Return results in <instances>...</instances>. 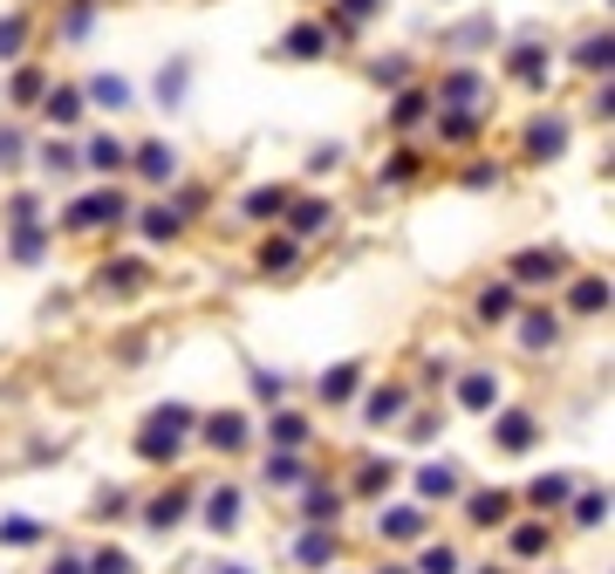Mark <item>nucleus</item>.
Instances as JSON below:
<instances>
[{
    "label": "nucleus",
    "instance_id": "nucleus-1",
    "mask_svg": "<svg viewBox=\"0 0 615 574\" xmlns=\"http://www.w3.org/2000/svg\"><path fill=\"white\" fill-rule=\"evenodd\" d=\"M185 424H192V410H185V404L158 410V417H150V424L137 431V458H178V438H185Z\"/></svg>",
    "mask_w": 615,
    "mask_h": 574
},
{
    "label": "nucleus",
    "instance_id": "nucleus-2",
    "mask_svg": "<svg viewBox=\"0 0 615 574\" xmlns=\"http://www.w3.org/2000/svg\"><path fill=\"white\" fill-rule=\"evenodd\" d=\"M117 213H123V199H117V192H89L83 205H69V226L83 232V226H102V219H117Z\"/></svg>",
    "mask_w": 615,
    "mask_h": 574
},
{
    "label": "nucleus",
    "instance_id": "nucleus-3",
    "mask_svg": "<svg viewBox=\"0 0 615 574\" xmlns=\"http://www.w3.org/2000/svg\"><path fill=\"white\" fill-rule=\"evenodd\" d=\"M205 438H213V445H226V452H240V445H246V417L226 410V417H213V424H205Z\"/></svg>",
    "mask_w": 615,
    "mask_h": 574
},
{
    "label": "nucleus",
    "instance_id": "nucleus-4",
    "mask_svg": "<svg viewBox=\"0 0 615 574\" xmlns=\"http://www.w3.org/2000/svg\"><path fill=\"white\" fill-rule=\"evenodd\" d=\"M560 144H568V130H560L554 117H547V123H533V130H527V151H533V158H554V151H560Z\"/></svg>",
    "mask_w": 615,
    "mask_h": 574
},
{
    "label": "nucleus",
    "instance_id": "nucleus-5",
    "mask_svg": "<svg viewBox=\"0 0 615 574\" xmlns=\"http://www.w3.org/2000/svg\"><path fill=\"white\" fill-rule=\"evenodd\" d=\"M424 534V513L403 506V513H383V540H418Z\"/></svg>",
    "mask_w": 615,
    "mask_h": 574
},
{
    "label": "nucleus",
    "instance_id": "nucleus-6",
    "mask_svg": "<svg viewBox=\"0 0 615 574\" xmlns=\"http://www.w3.org/2000/svg\"><path fill=\"white\" fill-rule=\"evenodd\" d=\"M527 438H533V417H520V410L499 417V445H506V452H527Z\"/></svg>",
    "mask_w": 615,
    "mask_h": 574
},
{
    "label": "nucleus",
    "instance_id": "nucleus-7",
    "mask_svg": "<svg viewBox=\"0 0 615 574\" xmlns=\"http://www.w3.org/2000/svg\"><path fill=\"white\" fill-rule=\"evenodd\" d=\"M205 519H213V527L226 534V527L240 519V492H213V506H205Z\"/></svg>",
    "mask_w": 615,
    "mask_h": 574
},
{
    "label": "nucleus",
    "instance_id": "nucleus-8",
    "mask_svg": "<svg viewBox=\"0 0 615 574\" xmlns=\"http://www.w3.org/2000/svg\"><path fill=\"white\" fill-rule=\"evenodd\" d=\"M506 492H479V500H472V519H479V527H493V519H506Z\"/></svg>",
    "mask_w": 615,
    "mask_h": 574
},
{
    "label": "nucleus",
    "instance_id": "nucleus-9",
    "mask_svg": "<svg viewBox=\"0 0 615 574\" xmlns=\"http://www.w3.org/2000/svg\"><path fill=\"white\" fill-rule=\"evenodd\" d=\"M137 171H144V178H171V151H165V144H144V151H137Z\"/></svg>",
    "mask_w": 615,
    "mask_h": 574
},
{
    "label": "nucleus",
    "instance_id": "nucleus-10",
    "mask_svg": "<svg viewBox=\"0 0 615 574\" xmlns=\"http://www.w3.org/2000/svg\"><path fill=\"white\" fill-rule=\"evenodd\" d=\"M466 404H472V410H493V404H499V383H493V376H466Z\"/></svg>",
    "mask_w": 615,
    "mask_h": 574
},
{
    "label": "nucleus",
    "instance_id": "nucleus-11",
    "mask_svg": "<svg viewBox=\"0 0 615 574\" xmlns=\"http://www.w3.org/2000/svg\"><path fill=\"white\" fill-rule=\"evenodd\" d=\"M520 335H527V349H547V343H554V315H527Z\"/></svg>",
    "mask_w": 615,
    "mask_h": 574
},
{
    "label": "nucleus",
    "instance_id": "nucleus-12",
    "mask_svg": "<svg viewBox=\"0 0 615 574\" xmlns=\"http://www.w3.org/2000/svg\"><path fill=\"white\" fill-rule=\"evenodd\" d=\"M418 574H458V554H451V547H424Z\"/></svg>",
    "mask_w": 615,
    "mask_h": 574
},
{
    "label": "nucleus",
    "instance_id": "nucleus-13",
    "mask_svg": "<svg viewBox=\"0 0 615 574\" xmlns=\"http://www.w3.org/2000/svg\"><path fill=\"white\" fill-rule=\"evenodd\" d=\"M479 315H485V322L512 315V295H506V287H485V295H479Z\"/></svg>",
    "mask_w": 615,
    "mask_h": 574
},
{
    "label": "nucleus",
    "instance_id": "nucleus-14",
    "mask_svg": "<svg viewBox=\"0 0 615 574\" xmlns=\"http://www.w3.org/2000/svg\"><path fill=\"white\" fill-rule=\"evenodd\" d=\"M89 96H96V103H110V110H117V103H123V96H131V89H123V83H117V75H96V83H89Z\"/></svg>",
    "mask_w": 615,
    "mask_h": 574
},
{
    "label": "nucleus",
    "instance_id": "nucleus-15",
    "mask_svg": "<svg viewBox=\"0 0 615 574\" xmlns=\"http://www.w3.org/2000/svg\"><path fill=\"white\" fill-rule=\"evenodd\" d=\"M89 165H102V171H110V165H123V151H117V137H96V144H89Z\"/></svg>",
    "mask_w": 615,
    "mask_h": 574
},
{
    "label": "nucleus",
    "instance_id": "nucleus-16",
    "mask_svg": "<svg viewBox=\"0 0 615 574\" xmlns=\"http://www.w3.org/2000/svg\"><path fill=\"white\" fill-rule=\"evenodd\" d=\"M89 574H131V554H117V547H110V554L89 561Z\"/></svg>",
    "mask_w": 615,
    "mask_h": 574
},
{
    "label": "nucleus",
    "instance_id": "nucleus-17",
    "mask_svg": "<svg viewBox=\"0 0 615 574\" xmlns=\"http://www.w3.org/2000/svg\"><path fill=\"white\" fill-rule=\"evenodd\" d=\"M533 500L554 506V500H568V479H533Z\"/></svg>",
    "mask_w": 615,
    "mask_h": 574
},
{
    "label": "nucleus",
    "instance_id": "nucleus-18",
    "mask_svg": "<svg viewBox=\"0 0 615 574\" xmlns=\"http://www.w3.org/2000/svg\"><path fill=\"white\" fill-rule=\"evenodd\" d=\"M328 219V205H294V232H315Z\"/></svg>",
    "mask_w": 615,
    "mask_h": 574
},
{
    "label": "nucleus",
    "instance_id": "nucleus-19",
    "mask_svg": "<svg viewBox=\"0 0 615 574\" xmlns=\"http://www.w3.org/2000/svg\"><path fill=\"white\" fill-rule=\"evenodd\" d=\"M520 274H527V280H541V274H554V253H520Z\"/></svg>",
    "mask_w": 615,
    "mask_h": 574
},
{
    "label": "nucleus",
    "instance_id": "nucleus-20",
    "mask_svg": "<svg viewBox=\"0 0 615 574\" xmlns=\"http://www.w3.org/2000/svg\"><path fill=\"white\" fill-rule=\"evenodd\" d=\"M602 301H608L602 280H581V287H575V308H602Z\"/></svg>",
    "mask_w": 615,
    "mask_h": 574
},
{
    "label": "nucleus",
    "instance_id": "nucleus-21",
    "mask_svg": "<svg viewBox=\"0 0 615 574\" xmlns=\"http://www.w3.org/2000/svg\"><path fill=\"white\" fill-rule=\"evenodd\" d=\"M288 48H294V56H322V28H294Z\"/></svg>",
    "mask_w": 615,
    "mask_h": 574
},
{
    "label": "nucleus",
    "instance_id": "nucleus-22",
    "mask_svg": "<svg viewBox=\"0 0 615 574\" xmlns=\"http://www.w3.org/2000/svg\"><path fill=\"white\" fill-rule=\"evenodd\" d=\"M144 232H150V240H171L178 219H171V213H144Z\"/></svg>",
    "mask_w": 615,
    "mask_h": 574
},
{
    "label": "nucleus",
    "instance_id": "nucleus-23",
    "mask_svg": "<svg viewBox=\"0 0 615 574\" xmlns=\"http://www.w3.org/2000/svg\"><path fill=\"white\" fill-rule=\"evenodd\" d=\"M355 390V370H336V376H322V397H349Z\"/></svg>",
    "mask_w": 615,
    "mask_h": 574
},
{
    "label": "nucleus",
    "instance_id": "nucleus-24",
    "mask_svg": "<svg viewBox=\"0 0 615 574\" xmlns=\"http://www.w3.org/2000/svg\"><path fill=\"white\" fill-rule=\"evenodd\" d=\"M274 438H280V445H301V438H308V424H301V417H280V424H274Z\"/></svg>",
    "mask_w": 615,
    "mask_h": 574
},
{
    "label": "nucleus",
    "instance_id": "nucleus-25",
    "mask_svg": "<svg viewBox=\"0 0 615 574\" xmlns=\"http://www.w3.org/2000/svg\"><path fill=\"white\" fill-rule=\"evenodd\" d=\"M280 205H288V192H253L246 213H280Z\"/></svg>",
    "mask_w": 615,
    "mask_h": 574
},
{
    "label": "nucleus",
    "instance_id": "nucleus-26",
    "mask_svg": "<svg viewBox=\"0 0 615 574\" xmlns=\"http://www.w3.org/2000/svg\"><path fill=\"white\" fill-rule=\"evenodd\" d=\"M512 547H520V554H541L547 534H541V527H520V534H512Z\"/></svg>",
    "mask_w": 615,
    "mask_h": 574
},
{
    "label": "nucleus",
    "instance_id": "nucleus-27",
    "mask_svg": "<svg viewBox=\"0 0 615 574\" xmlns=\"http://www.w3.org/2000/svg\"><path fill=\"white\" fill-rule=\"evenodd\" d=\"M301 561H308V567H322V561H328V540H322V534H308V540H301Z\"/></svg>",
    "mask_w": 615,
    "mask_h": 574
},
{
    "label": "nucleus",
    "instance_id": "nucleus-28",
    "mask_svg": "<svg viewBox=\"0 0 615 574\" xmlns=\"http://www.w3.org/2000/svg\"><path fill=\"white\" fill-rule=\"evenodd\" d=\"M418 486H424V492H431V500H438V492H451V473H445V465H431V473H424V479H418Z\"/></svg>",
    "mask_w": 615,
    "mask_h": 574
},
{
    "label": "nucleus",
    "instance_id": "nucleus-29",
    "mask_svg": "<svg viewBox=\"0 0 615 574\" xmlns=\"http://www.w3.org/2000/svg\"><path fill=\"white\" fill-rule=\"evenodd\" d=\"M397 410H403V397H397V390H383V397L370 404V417H376V424H383V417H397Z\"/></svg>",
    "mask_w": 615,
    "mask_h": 574
},
{
    "label": "nucleus",
    "instance_id": "nucleus-30",
    "mask_svg": "<svg viewBox=\"0 0 615 574\" xmlns=\"http://www.w3.org/2000/svg\"><path fill=\"white\" fill-rule=\"evenodd\" d=\"M21 35H28L21 21H0V56H14V48H21Z\"/></svg>",
    "mask_w": 615,
    "mask_h": 574
},
{
    "label": "nucleus",
    "instance_id": "nucleus-31",
    "mask_svg": "<svg viewBox=\"0 0 615 574\" xmlns=\"http://www.w3.org/2000/svg\"><path fill=\"white\" fill-rule=\"evenodd\" d=\"M75 110H83V103H75V96H48V117H56V123H69Z\"/></svg>",
    "mask_w": 615,
    "mask_h": 574
},
{
    "label": "nucleus",
    "instance_id": "nucleus-32",
    "mask_svg": "<svg viewBox=\"0 0 615 574\" xmlns=\"http://www.w3.org/2000/svg\"><path fill=\"white\" fill-rule=\"evenodd\" d=\"M575 513H581V519H588V527H595V519H602V513H608V500H602V492H588V500H581V506H575Z\"/></svg>",
    "mask_w": 615,
    "mask_h": 574
},
{
    "label": "nucleus",
    "instance_id": "nucleus-33",
    "mask_svg": "<svg viewBox=\"0 0 615 574\" xmlns=\"http://www.w3.org/2000/svg\"><path fill=\"white\" fill-rule=\"evenodd\" d=\"M261 260H267V267H288L294 247H288V240H267V253H261Z\"/></svg>",
    "mask_w": 615,
    "mask_h": 574
},
{
    "label": "nucleus",
    "instance_id": "nucleus-34",
    "mask_svg": "<svg viewBox=\"0 0 615 574\" xmlns=\"http://www.w3.org/2000/svg\"><path fill=\"white\" fill-rule=\"evenodd\" d=\"M342 8H349V14H370V8H376V0H342Z\"/></svg>",
    "mask_w": 615,
    "mask_h": 574
},
{
    "label": "nucleus",
    "instance_id": "nucleus-35",
    "mask_svg": "<svg viewBox=\"0 0 615 574\" xmlns=\"http://www.w3.org/2000/svg\"><path fill=\"white\" fill-rule=\"evenodd\" d=\"M56 574H83V567H56Z\"/></svg>",
    "mask_w": 615,
    "mask_h": 574
},
{
    "label": "nucleus",
    "instance_id": "nucleus-36",
    "mask_svg": "<svg viewBox=\"0 0 615 574\" xmlns=\"http://www.w3.org/2000/svg\"><path fill=\"white\" fill-rule=\"evenodd\" d=\"M226 574H246V567H226Z\"/></svg>",
    "mask_w": 615,
    "mask_h": 574
}]
</instances>
